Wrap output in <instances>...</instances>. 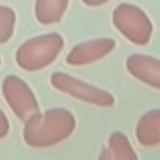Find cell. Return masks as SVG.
Masks as SVG:
<instances>
[{
	"label": "cell",
	"mask_w": 160,
	"mask_h": 160,
	"mask_svg": "<svg viewBox=\"0 0 160 160\" xmlns=\"http://www.w3.org/2000/svg\"><path fill=\"white\" fill-rule=\"evenodd\" d=\"M14 28H16V12L8 6L0 5V45L6 44L12 38Z\"/></svg>",
	"instance_id": "cell-11"
},
{
	"label": "cell",
	"mask_w": 160,
	"mask_h": 160,
	"mask_svg": "<svg viewBox=\"0 0 160 160\" xmlns=\"http://www.w3.org/2000/svg\"><path fill=\"white\" fill-rule=\"evenodd\" d=\"M115 45L117 42L112 38H98V39L79 42L68 52L65 62L73 67L93 64L112 53L115 50Z\"/></svg>",
	"instance_id": "cell-6"
},
{
	"label": "cell",
	"mask_w": 160,
	"mask_h": 160,
	"mask_svg": "<svg viewBox=\"0 0 160 160\" xmlns=\"http://www.w3.org/2000/svg\"><path fill=\"white\" fill-rule=\"evenodd\" d=\"M64 50V38L47 33L25 41L16 52V64L27 72H39L52 65Z\"/></svg>",
	"instance_id": "cell-2"
},
{
	"label": "cell",
	"mask_w": 160,
	"mask_h": 160,
	"mask_svg": "<svg viewBox=\"0 0 160 160\" xmlns=\"http://www.w3.org/2000/svg\"><path fill=\"white\" fill-rule=\"evenodd\" d=\"M50 82L58 92L68 95L78 101L92 104L98 107H112L115 104V98L110 92L100 89L93 84H89L76 76H72L64 72H54L50 76Z\"/></svg>",
	"instance_id": "cell-4"
},
{
	"label": "cell",
	"mask_w": 160,
	"mask_h": 160,
	"mask_svg": "<svg viewBox=\"0 0 160 160\" xmlns=\"http://www.w3.org/2000/svg\"><path fill=\"white\" fill-rule=\"evenodd\" d=\"M98 160H110V154H109V149L107 148L101 149V152L98 156Z\"/></svg>",
	"instance_id": "cell-14"
},
{
	"label": "cell",
	"mask_w": 160,
	"mask_h": 160,
	"mask_svg": "<svg viewBox=\"0 0 160 160\" xmlns=\"http://www.w3.org/2000/svg\"><path fill=\"white\" fill-rule=\"evenodd\" d=\"M84 5H87V6H92V8H98V6H103V5H106L107 2H110V0H81Z\"/></svg>",
	"instance_id": "cell-13"
},
{
	"label": "cell",
	"mask_w": 160,
	"mask_h": 160,
	"mask_svg": "<svg viewBox=\"0 0 160 160\" xmlns=\"http://www.w3.org/2000/svg\"><path fill=\"white\" fill-rule=\"evenodd\" d=\"M137 142L143 146L152 148L160 145V107L145 112L135 126Z\"/></svg>",
	"instance_id": "cell-8"
},
{
	"label": "cell",
	"mask_w": 160,
	"mask_h": 160,
	"mask_svg": "<svg viewBox=\"0 0 160 160\" xmlns=\"http://www.w3.org/2000/svg\"><path fill=\"white\" fill-rule=\"evenodd\" d=\"M76 129L75 115L64 107H52L30 117L23 124V142L34 149L52 148L67 140Z\"/></svg>",
	"instance_id": "cell-1"
},
{
	"label": "cell",
	"mask_w": 160,
	"mask_h": 160,
	"mask_svg": "<svg viewBox=\"0 0 160 160\" xmlns=\"http://www.w3.org/2000/svg\"><path fill=\"white\" fill-rule=\"evenodd\" d=\"M0 65H2V58H0Z\"/></svg>",
	"instance_id": "cell-15"
},
{
	"label": "cell",
	"mask_w": 160,
	"mask_h": 160,
	"mask_svg": "<svg viewBox=\"0 0 160 160\" xmlns=\"http://www.w3.org/2000/svg\"><path fill=\"white\" fill-rule=\"evenodd\" d=\"M9 134V120L6 113L0 109V138H5Z\"/></svg>",
	"instance_id": "cell-12"
},
{
	"label": "cell",
	"mask_w": 160,
	"mask_h": 160,
	"mask_svg": "<svg viewBox=\"0 0 160 160\" xmlns=\"http://www.w3.org/2000/svg\"><path fill=\"white\" fill-rule=\"evenodd\" d=\"M112 23L134 45H148L152 38V22L137 5L120 3L112 12Z\"/></svg>",
	"instance_id": "cell-3"
},
{
	"label": "cell",
	"mask_w": 160,
	"mask_h": 160,
	"mask_svg": "<svg viewBox=\"0 0 160 160\" xmlns=\"http://www.w3.org/2000/svg\"><path fill=\"white\" fill-rule=\"evenodd\" d=\"M2 93L6 104L11 107L12 113L20 120L27 121L30 117L41 112L38 98L33 89L19 76L8 75L2 82Z\"/></svg>",
	"instance_id": "cell-5"
},
{
	"label": "cell",
	"mask_w": 160,
	"mask_h": 160,
	"mask_svg": "<svg viewBox=\"0 0 160 160\" xmlns=\"http://www.w3.org/2000/svg\"><path fill=\"white\" fill-rule=\"evenodd\" d=\"M107 149L110 154V160H138L135 149L132 148L124 132H112L107 142Z\"/></svg>",
	"instance_id": "cell-10"
},
{
	"label": "cell",
	"mask_w": 160,
	"mask_h": 160,
	"mask_svg": "<svg viewBox=\"0 0 160 160\" xmlns=\"http://www.w3.org/2000/svg\"><path fill=\"white\" fill-rule=\"evenodd\" d=\"M126 70L143 84L160 90V59L142 53L129 54L126 59Z\"/></svg>",
	"instance_id": "cell-7"
},
{
	"label": "cell",
	"mask_w": 160,
	"mask_h": 160,
	"mask_svg": "<svg viewBox=\"0 0 160 160\" xmlns=\"http://www.w3.org/2000/svg\"><path fill=\"white\" fill-rule=\"evenodd\" d=\"M70 0H36L34 16L41 25H54L64 17Z\"/></svg>",
	"instance_id": "cell-9"
}]
</instances>
